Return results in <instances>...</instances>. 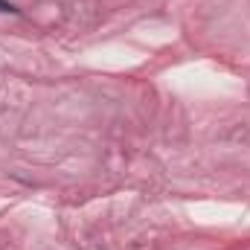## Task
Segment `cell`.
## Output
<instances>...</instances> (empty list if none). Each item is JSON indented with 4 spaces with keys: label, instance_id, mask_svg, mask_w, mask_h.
I'll return each instance as SVG.
<instances>
[{
    "label": "cell",
    "instance_id": "1",
    "mask_svg": "<svg viewBox=\"0 0 250 250\" xmlns=\"http://www.w3.org/2000/svg\"><path fill=\"white\" fill-rule=\"evenodd\" d=\"M0 12H3V15H18L21 9H18L12 0H0Z\"/></svg>",
    "mask_w": 250,
    "mask_h": 250
}]
</instances>
